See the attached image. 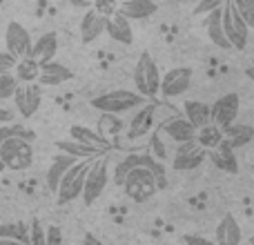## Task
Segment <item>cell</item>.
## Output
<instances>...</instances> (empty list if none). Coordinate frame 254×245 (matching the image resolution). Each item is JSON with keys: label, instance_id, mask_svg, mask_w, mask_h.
I'll return each instance as SVG.
<instances>
[{"label": "cell", "instance_id": "7", "mask_svg": "<svg viewBox=\"0 0 254 245\" xmlns=\"http://www.w3.org/2000/svg\"><path fill=\"white\" fill-rule=\"evenodd\" d=\"M221 25H223V34L228 38L230 47L234 52H243L248 47V36H250V27L241 20V16L237 13L232 0H225L221 7Z\"/></svg>", "mask_w": 254, "mask_h": 245}, {"label": "cell", "instance_id": "47", "mask_svg": "<svg viewBox=\"0 0 254 245\" xmlns=\"http://www.w3.org/2000/svg\"><path fill=\"white\" fill-rule=\"evenodd\" d=\"M248 243H250V245H254V234H252L250 239H248Z\"/></svg>", "mask_w": 254, "mask_h": 245}, {"label": "cell", "instance_id": "42", "mask_svg": "<svg viewBox=\"0 0 254 245\" xmlns=\"http://www.w3.org/2000/svg\"><path fill=\"white\" fill-rule=\"evenodd\" d=\"M67 2H69L71 7H76V9H83V11H87V9H92L94 0H67Z\"/></svg>", "mask_w": 254, "mask_h": 245}, {"label": "cell", "instance_id": "45", "mask_svg": "<svg viewBox=\"0 0 254 245\" xmlns=\"http://www.w3.org/2000/svg\"><path fill=\"white\" fill-rule=\"evenodd\" d=\"M246 76H248V78H250L252 83H254V65H250V67L246 69Z\"/></svg>", "mask_w": 254, "mask_h": 245}, {"label": "cell", "instance_id": "48", "mask_svg": "<svg viewBox=\"0 0 254 245\" xmlns=\"http://www.w3.org/2000/svg\"><path fill=\"white\" fill-rule=\"evenodd\" d=\"M252 65H254V56H252Z\"/></svg>", "mask_w": 254, "mask_h": 245}, {"label": "cell", "instance_id": "1", "mask_svg": "<svg viewBox=\"0 0 254 245\" xmlns=\"http://www.w3.org/2000/svg\"><path fill=\"white\" fill-rule=\"evenodd\" d=\"M147 98L140 96L134 89H114V92H105L101 96L92 98V107L103 114H123V112L136 110V107L145 105Z\"/></svg>", "mask_w": 254, "mask_h": 245}, {"label": "cell", "instance_id": "31", "mask_svg": "<svg viewBox=\"0 0 254 245\" xmlns=\"http://www.w3.org/2000/svg\"><path fill=\"white\" fill-rule=\"evenodd\" d=\"M0 239H11V241H20L29 245V228L25 223H2L0 225Z\"/></svg>", "mask_w": 254, "mask_h": 245}, {"label": "cell", "instance_id": "25", "mask_svg": "<svg viewBox=\"0 0 254 245\" xmlns=\"http://www.w3.org/2000/svg\"><path fill=\"white\" fill-rule=\"evenodd\" d=\"M237 149H232L228 143H225V138L221 140V145L219 147H214L210 152V158H212V163H214L219 170H223V172H228V174H237L239 172V161H237Z\"/></svg>", "mask_w": 254, "mask_h": 245}, {"label": "cell", "instance_id": "11", "mask_svg": "<svg viewBox=\"0 0 254 245\" xmlns=\"http://www.w3.org/2000/svg\"><path fill=\"white\" fill-rule=\"evenodd\" d=\"M4 45H7V52L11 54L16 61H20V58H27L31 54L34 40H31V34L20 22L11 20L7 25V29H4Z\"/></svg>", "mask_w": 254, "mask_h": 245}, {"label": "cell", "instance_id": "26", "mask_svg": "<svg viewBox=\"0 0 254 245\" xmlns=\"http://www.w3.org/2000/svg\"><path fill=\"white\" fill-rule=\"evenodd\" d=\"M69 138L71 140H78L83 145H89V147H96V149H103L107 152L110 149V143L105 140V136L96 129H89L85 125H71L69 127Z\"/></svg>", "mask_w": 254, "mask_h": 245}, {"label": "cell", "instance_id": "36", "mask_svg": "<svg viewBox=\"0 0 254 245\" xmlns=\"http://www.w3.org/2000/svg\"><path fill=\"white\" fill-rule=\"evenodd\" d=\"M29 245H45V228L38 219H31L29 223Z\"/></svg>", "mask_w": 254, "mask_h": 245}, {"label": "cell", "instance_id": "8", "mask_svg": "<svg viewBox=\"0 0 254 245\" xmlns=\"http://www.w3.org/2000/svg\"><path fill=\"white\" fill-rule=\"evenodd\" d=\"M13 105L22 119H31L43 103V87L38 83H18L13 92Z\"/></svg>", "mask_w": 254, "mask_h": 245}, {"label": "cell", "instance_id": "30", "mask_svg": "<svg viewBox=\"0 0 254 245\" xmlns=\"http://www.w3.org/2000/svg\"><path fill=\"white\" fill-rule=\"evenodd\" d=\"M194 140H196V143L201 145L205 152H212L214 147H219V145H221V140H223V131H221V127H216V125H212V122H210V125L196 129Z\"/></svg>", "mask_w": 254, "mask_h": 245}, {"label": "cell", "instance_id": "9", "mask_svg": "<svg viewBox=\"0 0 254 245\" xmlns=\"http://www.w3.org/2000/svg\"><path fill=\"white\" fill-rule=\"evenodd\" d=\"M192 69L188 67H174L167 74L161 76V87H158V94H161L165 101L170 98H179L192 87Z\"/></svg>", "mask_w": 254, "mask_h": 245}, {"label": "cell", "instance_id": "34", "mask_svg": "<svg viewBox=\"0 0 254 245\" xmlns=\"http://www.w3.org/2000/svg\"><path fill=\"white\" fill-rule=\"evenodd\" d=\"M18 87V80L13 74H0V103L9 101Z\"/></svg>", "mask_w": 254, "mask_h": 245}, {"label": "cell", "instance_id": "44", "mask_svg": "<svg viewBox=\"0 0 254 245\" xmlns=\"http://www.w3.org/2000/svg\"><path fill=\"white\" fill-rule=\"evenodd\" d=\"M0 245H25L20 241H11V239H0Z\"/></svg>", "mask_w": 254, "mask_h": 245}, {"label": "cell", "instance_id": "21", "mask_svg": "<svg viewBox=\"0 0 254 245\" xmlns=\"http://www.w3.org/2000/svg\"><path fill=\"white\" fill-rule=\"evenodd\" d=\"M56 52H58V36H56V31H47V34H43L34 45H31L29 56L43 65V62L54 61Z\"/></svg>", "mask_w": 254, "mask_h": 245}, {"label": "cell", "instance_id": "46", "mask_svg": "<svg viewBox=\"0 0 254 245\" xmlns=\"http://www.w3.org/2000/svg\"><path fill=\"white\" fill-rule=\"evenodd\" d=\"M4 170H7V167H4V163L0 161V172H4Z\"/></svg>", "mask_w": 254, "mask_h": 245}, {"label": "cell", "instance_id": "39", "mask_svg": "<svg viewBox=\"0 0 254 245\" xmlns=\"http://www.w3.org/2000/svg\"><path fill=\"white\" fill-rule=\"evenodd\" d=\"M16 58L9 52H0V74H13V67H16Z\"/></svg>", "mask_w": 254, "mask_h": 245}, {"label": "cell", "instance_id": "3", "mask_svg": "<svg viewBox=\"0 0 254 245\" xmlns=\"http://www.w3.org/2000/svg\"><path fill=\"white\" fill-rule=\"evenodd\" d=\"M121 187H123L125 196L134 203H147L149 198L158 192L156 176H154L152 167H136V170H131L129 174L125 176V181H123Z\"/></svg>", "mask_w": 254, "mask_h": 245}, {"label": "cell", "instance_id": "19", "mask_svg": "<svg viewBox=\"0 0 254 245\" xmlns=\"http://www.w3.org/2000/svg\"><path fill=\"white\" fill-rule=\"evenodd\" d=\"M136 167H152L154 170V167H156V161H154L149 154H129V156L121 158L114 167V183L121 187L125 176L129 174L131 170H136Z\"/></svg>", "mask_w": 254, "mask_h": 245}, {"label": "cell", "instance_id": "29", "mask_svg": "<svg viewBox=\"0 0 254 245\" xmlns=\"http://www.w3.org/2000/svg\"><path fill=\"white\" fill-rule=\"evenodd\" d=\"M38 74H40V62L34 61L31 56L20 58L16 62V67H13V76H16L18 83H36Z\"/></svg>", "mask_w": 254, "mask_h": 245}, {"label": "cell", "instance_id": "43", "mask_svg": "<svg viewBox=\"0 0 254 245\" xmlns=\"http://www.w3.org/2000/svg\"><path fill=\"white\" fill-rule=\"evenodd\" d=\"M83 245H105V243H103L101 239L96 237V234L87 232V234H85V237H83Z\"/></svg>", "mask_w": 254, "mask_h": 245}, {"label": "cell", "instance_id": "38", "mask_svg": "<svg viewBox=\"0 0 254 245\" xmlns=\"http://www.w3.org/2000/svg\"><path fill=\"white\" fill-rule=\"evenodd\" d=\"M45 245H63V230L56 225H49L45 230Z\"/></svg>", "mask_w": 254, "mask_h": 245}, {"label": "cell", "instance_id": "10", "mask_svg": "<svg viewBox=\"0 0 254 245\" xmlns=\"http://www.w3.org/2000/svg\"><path fill=\"white\" fill-rule=\"evenodd\" d=\"M239 110H241V98H239V94H234V92L223 94L221 98H216L214 101V105H210L212 125H216V127L223 129V127L237 122Z\"/></svg>", "mask_w": 254, "mask_h": 245}, {"label": "cell", "instance_id": "6", "mask_svg": "<svg viewBox=\"0 0 254 245\" xmlns=\"http://www.w3.org/2000/svg\"><path fill=\"white\" fill-rule=\"evenodd\" d=\"M0 161L4 163L7 170L22 172L27 167H31V163H34V147H31L29 140H22L18 136H9L0 145Z\"/></svg>", "mask_w": 254, "mask_h": 245}, {"label": "cell", "instance_id": "23", "mask_svg": "<svg viewBox=\"0 0 254 245\" xmlns=\"http://www.w3.org/2000/svg\"><path fill=\"white\" fill-rule=\"evenodd\" d=\"M56 147L61 154H67V156H74L76 161H94V158L103 156V149L89 147V145H83L78 140H56Z\"/></svg>", "mask_w": 254, "mask_h": 245}, {"label": "cell", "instance_id": "40", "mask_svg": "<svg viewBox=\"0 0 254 245\" xmlns=\"http://www.w3.org/2000/svg\"><path fill=\"white\" fill-rule=\"evenodd\" d=\"M16 119V112L7 110V107H0V125H11Z\"/></svg>", "mask_w": 254, "mask_h": 245}, {"label": "cell", "instance_id": "37", "mask_svg": "<svg viewBox=\"0 0 254 245\" xmlns=\"http://www.w3.org/2000/svg\"><path fill=\"white\" fill-rule=\"evenodd\" d=\"M223 2L225 0H198L196 7H194V16H203V13L207 16V13H212V11L223 7Z\"/></svg>", "mask_w": 254, "mask_h": 245}, {"label": "cell", "instance_id": "14", "mask_svg": "<svg viewBox=\"0 0 254 245\" xmlns=\"http://www.w3.org/2000/svg\"><path fill=\"white\" fill-rule=\"evenodd\" d=\"M156 129L161 131V134L170 136V140H174L176 145L188 143V140H194V136H196V129H194V127L190 125L183 116H172V119L163 121Z\"/></svg>", "mask_w": 254, "mask_h": 245}, {"label": "cell", "instance_id": "24", "mask_svg": "<svg viewBox=\"0 0 254 245\" xmlns=\"http://www.w3.org/2000/svg\"><path fill=\"white\" fill-rule=\"evenodd\" d=\"M223 138L232 149L246 147L250 140H254V127L246 125V122H232V125L223 127Z\"/></svg>", "mask_w": 254, "mask_h": 245}, {"label": "cell", "instance_id": "35", "mask_svg": "<svg viewBox=\"0 0 254 245\" xmlns=\"http://www.w3.org/2000/svg\"><path fill=\"white\" fill-rule=\"evenodd\" d=\"M92 9L96 13H101V16L110 18V16H114V13L119 11V0H94Z\"/></svg>", "mask_w": 254, "mask_h": 245}, {"label": "cell", "instance_id": "18", "mask_svg": "<svg viewBox=\"0 0 254 245\" xmlns=\"http://www.w3.org/2000/svg\"><path fill=\"white\" fill-rule=\"evenodd\" d=\"M158 11L154 0H119V13L127 20H145Z\"/></svg>", "mask_w": 254, "mask_h": 245}, {"label": "cell", "instance_id": "27", "mask_svg": "<svg viewBox=\"0 0 254 245\" xmlns=\"http://www.w3.org/2000/svg\"><path fill=\"white\" fill-rule=\"evenodd\" d=\"M74 163H76V158H74V156H67V154H56V156H54L52 165H49L47 174H45L47 187L52 189L54 194H56V187H58V183H61V179L65 176V172L69 170Z\"/></svg>", "mask_w": 254, "mask_h": 245}, {"label": "cell", "instance_id": "15", "mask_svg": "<svg viewBox=\"0 0 254 245\" xmlns=\"http://www.w3.org/2000/svg\"><path fill=\"white\" fill-rule=\"evenodd\" d=\"M71 78H74V71H71L69 67L49 61V62L40 65V74H38L36 83H38L40 87H58V85L67 83V80H71Z\"/></svg>", "mask_w": 254, "mask_h": 245}, {"label": "cell", "instance_id": "20", "mask_svg": "<svg viewBox=\"0 0 254 245\" xmlns=\"http://www.w3.org/2000/svg\"><path fill=\"white\" fill-rule=\"evenodd\" d=\"M105 34L110 36L112 40L121 43V45H131V43H134V29H131V20H127V18L121 16L119 11H116L114 16L107 18Z\"/></svg>", "mask_w": 254, "mask_h": 245}, {"label": "cell", "instance_id": "2", "mask_svg": "<svg viewBox=\"0 0 254 245\" xmlns=\"http://www.w3.org/2000/svg\"><path fill=\"white\" fill-rule=\"evenodd\" d=\"M158 87H161L158 65L147 52H143L134 65V92H138L147 101H154L158 96Z\"/></svg>", "mask_w": 254, "mask_h": 245}, {"label": "cell", "instance_id": "33", "mask_svg": "<svg viewBox=\"0 0 254 245\" xmlns=\"http://www.w3.org/2000/svg\"><path fill=\"white\" fill-rule=\"evenodd\" d=\"M232 4L241 20L250 27V31H254V0H232Z\"/></svg>", "mask_w": 254, "mask_h": 245}, {"label": "cell", "instance_id": "17", "mask_svg": "<svg viewBox=\"0 0 254 245\" xmlns=\"http://www.w3.org/2000/svg\"><path fill=\"white\" fill-rule=\"evenodd\" d=\"M241 241H243V230L239 225V221L234 219V214H225L214 230V243L216 245H241Z\"/></svg>", "mask_w": 254, "mask_h": 245}, {"label": "cell", "instance_id": "12", "mask_svg": "<svg viewBox=\"0 0 254 245\" xmlns=\"http://www.w3.org/2000/svg\"><path fill=\"white\" fill-rule=\"evenodd\" d=\"M207 158V152L196 143V140H188V143H181L176 147V154L172 158V167L176 172H192L196 167L203 165V161Z\"/></svg>", "mask_w": 254, "mask_h": 245}, {"label": "cell", "instance_id": "22", "mask_svg": "<svg viewBox=\"0 0 254 245\" xmlns=\"http://www.w3.org/2000/svg\"><path fill=\"white\" fill-rule=\"evenodd\" d=\"M183 119L188 121L194 129H201V127L212 122L210 105H205V103H201V101H185L183 103Z\"/></svg>", "mask_w": 254, "mask_h": 245}, {"label": "cell", "instance_id": "5", "mask_svg": "<svg viewBox=\"0 0 254 245\" xmlns=\"http://www.w3.org/2000/svg\"><path fill=\"white\" fill-rule=\"evenodd\" d=\"M89 165H92V161H76L74 165L65 172V176L61 179V183H58V187H56V203L58 205H67V203L80 198Z\"/></svg>", "mask_w": 254, "mask_h": 245}, {"label": "cell", "instance_id": "16", "mask_svg": "<svg viewBox=\"0 0 254 245\" xmlns=\"http://www.w3.org/2000/svg\"><path fill=\"white\" fill-rule=\"evenodd\" d=\"M105 22L107 18L96 13L94 9H87L80 18V43L83 45H92L94 40H98L105 34Z\"/></svg>", "mask_w": 254, "mask_h": 245}, {"label": "cell", "instance_id": "4", "mask_svg": "<svg viewBox=\"0 0 254 245\" xmlns=\"http://www.w3.org/2000/svg\"><path fill=\"white\" fill-rule=\"evenodd\" d=\"M107 183H110V161H107V156L103 154V156L94 158L92 165H89L87 176H85L83 194H80V198H83L85 205L87 207L94 205V203L103 196Z\"/></svg>", "mask_w": 254, "mask_h": 245}, {"label": "cell", "instance_id": "13", "mask_svg": "<svg viewBox=\"0 0 254 245\" xmlns=\"http://www.w3.org/2000/svg\"><path fill=\"white\" fill-rule=\"evenodd\" d=\"M154 119H156V105L152 101H147L145 105L138 107V112L127 122V129H125L127 140H138L143 136H147L154 129Z\"/></svg>", "mask_w": 254, "mask_h": 245}, {"label": "cell", "instance_id": "32", "mask_svg": "<svg viewBox=\"0 0 254 245\" xmlns=\"http://www.w3.org/2000/svg\"><path fill=\"white\" fill-rule=\"evenodd\" d=\"M152 140H149V156L156 163H165L167 161V145L163 140V134L158 129H152Z\"/></svg>", "mask_w": 254, "mask_h": 245}, {"label": "cell", "instance_id": "28", "mask_svg": "<svg viewBox=\"0 0 254 245\" xmlns=\"http://www.w3.org/2000/svg\"><path fill=\"white\" fill-rule=\"evenodd\" d=\"M207 36H210V40L219 49H225V52L232 49L230 47V43H228V38H225V34H223V25H221V9L207 13Z\"/></svg>", "mask_w": 254, "mask_h": 245}, {"label": "cell", "instance_id": "41", "mask_svg": "<svg viewBox=\"0 0 254 245\" xmlns=\"http://www.w3.org/2000/svg\"><path fill=\"white\" fill-rule=\"evenodd\" d=\"M185 245H216V243L205 237H185Z\"/></svg>", "mask_w": 254, "mask_h": 245}]
</instances>
